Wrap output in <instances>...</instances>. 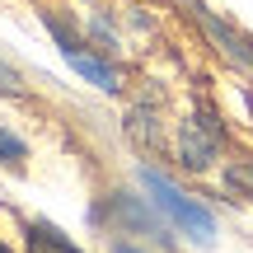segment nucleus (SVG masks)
Returning <instances> with one entry per match:
<instances>
[{"mask_svg":"<svg viewBox=\"0 0 253 253\" xmlns=\"http://www.w3.org/2000/svg\"><path fill=\"white\" fill-rule=\"evenodd\" d=\"M141 188L150 192V202L192 239V244H211V239H216V216H211L197 197H188L173 178H164L160 169H141Z\"/></svg>","mask_w":253,"mask_h":253,"instance_id":"obj_1","label":"nucleus"},{"mask_svg":"<svg viewBox=\"0 0 253 253\" xmlns=\"http://www.w3.org/2000/svg\"><path fill=\"white\" fill-rule=\"evenodd\" d=\"M188 9H192V19H197V28L211 38V42L220 47V52L230 56L235 66H244V71H253V38L244 33V28H235L230 19H220L216 9H207V5H197V0H188Z\"/></svg>","mask_w":253,"mask_h":253,"instance_id":"obj_2","label":"nucleus"},{"mask_svg":"<svg viewBox=\"0 0 253 253\" xmlns=\"http://www.w3.org/2000/svg\"><path fill=\"white\" fill-rule=\"evenodd\" d=\"M220 150V126L211 118H188L178 131V160L188 164V169H207L211 160H216Z\"/></svg>","mask_w":253,"mask_h":253,"instance_id":"obj_3","label":"nucleus"},{"mask_svg":"<svg viewBox=\"0 0 253 253\" xmlns=\"http://www.w3.org/2000/svg\"><path fill=\"white\" fill-rule=\"evenodd\" d=\"M61 56L71 61V71H75V75H84V80L94 84V89H108V94H113V89L122 84V80H118V71H113L108 61H99V56H89L84 47H75V52H61Z\"/></svg>","mask_w":253,"mask_h":253,"instance_id":"obj_4","label":"nucleus"},{"mask_svg":"<svg viewBox=\"0 0 253 253\" xmlns=\"http://www.w3.org/2000/svg\"><path fill=\"white\" fill-rule=\"evenodd\" d=\"M28 253H80L66 235H56L52 225H42V220H33L28 225Z\"/></svg>","mask_w":253,"mask_h":253,"instance_id":"obj_5","label":"nucleus"},{"mask_svg":"<svg viewBox=\"0 0 253 253\" xmlns=\"http://www.w3.org/2000/svg\"><path fill=\"white\" fill-rule=\"evenodd\" d=\"M24 160H28V145L9 126H0V164H24Z\"/></svg>","mask_w":253,"mask_h":253,"instance_id":"obj_6","label":"nucleus"},{"mask_svg":"<svg viewBox=\"0 0 253 253\" xmlns=\"http://www.w3.org/2000/svg\"><path fill=\"white\" fill-rule=\"evenodd\" d=\"M19 89H24V84H19V75L9 71L5 61H0V94H19Z\"/></svg>","mask_w":253,"mask_h":253,"instance_id":"obj_7","label":"nucleus"},{"mask_svg":"<svg viewBox=\"0 0 253 253\" xmlns=\"http://www.w3.org/2000/svg\"><path fill=\"white\" fill-rule=\"evenodd\" d=\"M235 183H244V188L253 192V164H249V169H239V173H235Z\"/></svg>","mask_w":253,"mask_h":253,"instance_id":"obj_8","label":"nucleus"},{"mask_svg":"<svg viewBox=\"0 0 253 253\" xmlns=\"http://www.w3.org/2000/svg\"><path fill=\"white\" fill-rule=\"evenodd\" d=\"M118 253H141V249H131V244H118Z\"/></svg>","mask_w":253,"mask_h":253,"instance_id":"obj_9","label":"nucleus"},{"mask_svg":"<svg viewBox=\"0 0 253 253\" xmlns=\"http://www.w3.org/2000/svg\"><path fill=\"white\" fill-rule=\"evenodd\" d=\"M0 253H9V249H5V244H0Z\"/></svg>","mask_w":253,"mask_h":253,"instance_id":"obj_10","label":"nucleus"}]
</instances>
